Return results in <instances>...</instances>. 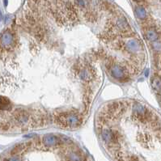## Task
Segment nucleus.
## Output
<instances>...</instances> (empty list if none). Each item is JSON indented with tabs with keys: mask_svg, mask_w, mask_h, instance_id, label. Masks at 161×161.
I'll use <instances>...</instances> for the list:
<instances>
[{
	"mask_svg": "<svg viewBox=\"0 0 161 161\" xmlns=\"http://www.w3.org/2000/svg\"><path fill=\"white\" fill-rule=\"evenodd\" d=\"M151 87L156 92L161 94V79L159 77H154L151 79Z\"/></svg>",
	"mask_w": 161,
	"mask_h": 161,
	"instance_id": "obj_12",
	"label": "nucleus"
},
{
	"mask_svg": "<svg viewBox=\"0 0 161 161\" xmlns=\"http://www.w3.org/2000/svg\"><path fill=\"white\" fill-rule=\"evenodd\" d=\"M144 35H145L146 39L147 41H149L151 43L158 41V39H159V33L153 28H147V29L145 31V34Z\"/></svg>",
	"mask_w": 161,
	"mask_h": 161,
	"instance_id": "obj_8",
	"label": "nucleus"
},
{
	"mask_svg": "<svg viewBox=\"0 0 161 161\" xmlns=\"http://www.w3.org/2000/svg\"><path fill=\"white\" fill-rule=\"evenodd\" d=\"M79 79L83 81H90L91 79H92L93 77V74L92 73V71H90L89 68H83L81 69L79 72Z\"/></svg>",
	"mask_w": 161,
	"mask_h": 161,
	"instance_id": "obj_9",
	"label": "nucleus"
},
{
	"mask_svg": "<svg viewBox=\"0 0 161 161\" xmlns=\"http://www.w3.org/2000/svg\"><path fill=\"white\" fill-rule=\"evenodd\" d=\"M152 49H154L156 52H160L161 51V41H156L155 42H153L151 44Z\"/></svg>",
	"mask_w": 161,
	"mask_h": 161,
	"instance_id": "obj_14",
	"label": "nucleus"
},
{
	"mask_svg": "<svg viewBox=\"0 0 161 161\" xmlns=\"http://www.w3.org/2000/svg\"><path fill=\"white\" fill-rule=\"evenodd\" d=\"M11 108V103L7 98L2 96L1 99V109L2 110H8Z\"/></svg>",
	"mask_w": 161,
	"mask_h": 161,
	"instance_id": "obj_13",
	"label": "nucleus"
},
{
	"mask_svg": "<svg viewBox=\"0 0 161 161\" xmlns=\"http://www.w3.org/2000/svg\"><path fill=\"white\" fill-rule=\"evenodd\" d=\"M134 13H135L136 16H137V18L141 20L145 19L147 17V11L145 8H144V7H143V6H140V5L136 6L134 8Z\"/></svg>",
	"mask_w": 161,
	"mask_h": 161,
	"instance_id": "obj_11",
	"label": "nucleus"
},
{
	"mask_svg": "<svg viewBox=\"0 0 161 161\" xmlns=\"http://www.w3.org/2000/svg\"><path fill=\"white\" fill-rule=\"evenodd\" d=\"M30 116L26 111H19V112L16 113L15 119L17 120L21 125H25L26 123H28V120H29Z\"/></svg>",
	"mask_w": 161,
	"mask_h": 161,
	"instance_id": "obj_10",
	"label": "nucleus"
},
{
	"mask_svg": "<svg viewBox=\"0 0 161 161\" xmlns=\"http://www.w3.org/2000/svg\"><path fill=\"white\" fill-rule=\"evenodd\" d=\"M134 1H135V2H138V3H139V2H142L143 0H134Z\"/></svg>",
	"mask_w": 161,
	"mask_h": 161,
	"instance_id": "obj_16",
	"label": "nucleus"
},
{
	"mask_svg": "<svg viewBox=\"0 0 161 161\" xmlns=\"http://www.w3.org/2000/svg\"><path fill=\"white\" fill-rule=\"evenodd\" d=\"M124 49L131 54H135L138 53L142 49V45L140 41L137 39L132 38L128 40L124 43Z\"/></svg>",
	"mask_w": 161,
	"mask_h": 161,
	"instance_id": "obj_6",
	"label": "nucleus"
},
{
	"mask_svg": "<svg viewBox=\"0 0 161 161\" xmlns=\"http://www.w3.org/2000/svg\"><path fill=\"white\" fill-rule=\"evenodd\" d=\"M132 113L133 116L140 121L148 120L151 116V113L145 105L139 102H135L132 106Z\"/></svg>",
	"mask_w": 161,
	"mask_h": 161,
	"instance_id": "obj_3",
	"label": "nucleus"
},
{
	"mask_svg": "<svg viewBox=\"0 0 161 161\" xmlns=\"http://www.w3.org/2000/svg\"><path fill=\"white\" fill-rule=\"evenodd\" d=\"M57 123L63 127L75 128L81 125V117L75 113H60L56 117Z\"/></svg>",
	"mask_w": 161,
	"mask_h": 161,
	"instance_id": "obj_2",
	"label": "nucleus"
},
{
	"mask_svg": "<svg viewBox=\"0 0 161 161\" xmlns=\"http://www.w3.org/2000/svg\"><path fill=\"white\" fill-rule=\"evenodd\" d=\"M110 75L114 79L118 81H123L124 79H127L126 74L125 73L123 67L118 64H113L110 66L109 69Z\"/></svg>",
	"mask_w": 161,
	"mask_h": 161,
	"instance_id": "obj_5",
	"label": "nucleus"
},
{
	"mask_svg": "<svg viewBox=\"0 0 161 161\" xmlns=\"http://www.w3.org/2000/svg\"><path fill=\"white\" fill-rule=\"evenodd\" d=\"M42 145V143H41ZM45 156H36L27 143L15 146L7 157L2 161H91L84 151L71 143H66L57 147L53 148L51 156L47 155L48 150L42 145Z\"/></svg>",
	"mask_w": 161,
	"mask_h": 161,
	"instance_id": "obj_1",
	"label": "nucleus"
},
{
	"mask_svg": "<svg viewBox=\"0 0 161 161\" xmlns=\"http://www.w3.org/2000/svg\"><path fill=\"white\" fill-rule=\"evenodd\" d=\"M4 5H5V7L7 6V0H4Z\"/></svg>",
	"mask_w": 161,
	"mask_h": 161,
	"instance_id": "obj_15",
	"label": "nucleus"
},
{
	"mask_svg": "<svg viewBox=\"0 0 161 161\" xmlns=\"http://www.w3.org/2000/svg\"><path fill=\"white\" fill-rule=\"evenodd\" d=\"M67 143V141H64V139L59 138L53 134H46L43 136L41 139V143L45 147L47 148H54L57 147L63 144Z\"/></svg>",
	"mask_w": 161,
	"mask_h": 161,
	"instance_id": "obj_4",
	"label": "nucleus"
},
{
	"mask_svg": "<svg viewBox=\"0 0 161 161\" xmlns=\"http://www.w3.org/2000/svg\"><path fill=\"white\" fill-rule=\"evenodd\" d=\"M15 38L13 34L11 33L10 31H5L3 32L2 36H1V44L3 48H10L12 47V45L14 44Z\"/></svg>",
	"mask_w": 161,
	"mask_h": 161,
	"instance_id": "obj_7",
	"label": "nucleus"
}]
</instances>
